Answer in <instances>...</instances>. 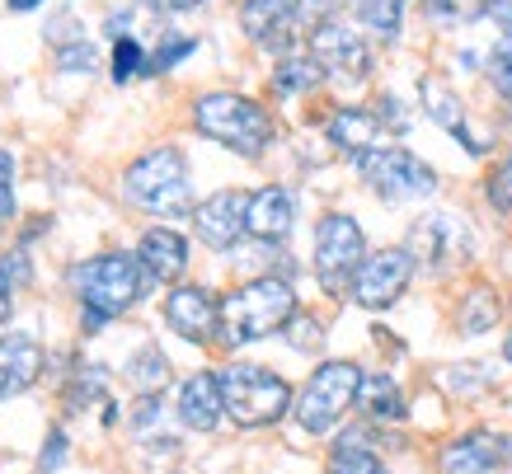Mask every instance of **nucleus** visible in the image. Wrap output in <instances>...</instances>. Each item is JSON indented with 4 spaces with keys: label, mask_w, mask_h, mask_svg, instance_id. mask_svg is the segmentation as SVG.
<instances>
[{
    "label": "nucleus",
    "mask_w": 512,
    "mask_h": 474,
    "mask_svg": "<svg viewBox=\"0 0 512 474\" xmlns=\"http://www.w3.org/2000/svg\"><path fill=\"white\" fill-rule=\"evenodd\" d=\"M43 0H10V10H38Z\"/></svg>",
    "instance_id": "42"
},
{
    "label": "nucleus",
    "mask_w": 512,
    "mask_h": 474,
    "mask_svg": "<svg viewBox=\"0 0 512 474\" xmlns=\"http://www.w3.org/2000/svg\"><path fill=\"white\" fill-rule=\"evenodd\" d=\"M353 165L362 174V184L386 202H419L437 193V169L423 165L419 155L404 151V146H376V151L357 155Z\"/></svg>",
    "instance_id": "7"
},
{
    "label": "nucleus",
    "mask_w": 512,
    "mask_h": 474,
    "mask_svg": "<svg viewBox=\"0 0 512 474\" xmlns=\"http://www.w3.org/2000/svg\"><path fill=\"white\" fill-rule=\"evenodd\" d=\"M508 460V442L489 428H475V432H461L442 446L437 456V474H498Z\"/></svg>",
    "instance_id": "14"
},
{
    "label": "nucleus",
    "mask_w": 512,
    "mask_h": 474,
    "mask_svg": "<svg viewBox=\"0 0 512 474\" xmlns=\"http://www.w3.org/2000/svg\"><path fill=\"white\" fill-rule=\"evenodd\" d=\"M325 80V71H320V62H315L311 52H292V57H282L278 71H273V90L278 94H306L315 90Z\"/></svg>",
    "instance_id": "26"
},
{
    "label": "nucleus",
    "mask_w": 512,
    "mask_h": 474,
    "mask_svg": "<svg viewBox=\"0 0 512 474\" xmlns=\"http://www.w3.org/2000/svg\"><path fill=\"white\" fill-rule=\"evenodd\" d=\"M484 198H489V207H494V212H512V155L494 169V174H489Z\"/></svg>",
    "instance_id": "35"
},
{
    "label": "nucleus",
    "mask_w": 512,
    "mask_h": 474,
    "mask_svg": "<svg viewBox=\"0 0 512 474\" xmlns=\"http://www.w3.org/2000/svg\"><path fill=\"white\" fill-rule=\"evenodd\" d=\"M193 52H198V38H170V43H165L156 57L146 62V76H160V71H170V66H179L184 57H193Z\"/></svg>",
    "instance_id": "34"
},
{
    "label": "nucleus",
    "mask_w": 512,
    "mask_h": 474,
    "mask_svg": "<svg viewBox=\"0 0 512 474\" xmlns=\"http://www.w3.org/2000/svg\"><path fill=\"white\" fill-rule=\"evenodd\" d=\"M423 10H428V19L456 29V24H475L480 15H489V0H423Z\"/></svg>",
    "instance_id": "28"
},
{
    "label": "nucleus",
    "mask_w": 512,
    "mask_h": 474,
    "mask_svg": "<svg viewBox=\"0 0 512 474\" xmlns=\"http://www.w3.org/2000/svg\"><path fill=\"white\" fill-rule=\"evenodd\" d=\"M249 198L245 188H221L212 198H202L193 207V230H198V240L207 249H235L240 240L249 235Z\"/></svg>",
    "instance_id": "12"
},
{
    "label": "nucleus",
    "mask_w": 512,
    "mask_h": 474,
    "mask_svg": "<svg viewBox=\"0 0 512 474\" xmlns=\"http://www.w3.org/2000/svg\"><path fill=\"white\" fill-rule=\"evenodd\" d=\"M292 221H296V202L282 184H268L249 198V235H254V240L278 245V240L292 235Z\"/></svg>",
    "instance_id": "20"
},
{
    "label": "nucleus",
    "mask_w": 512,
    "mask_h": 474,
    "mask_svg": "<svg viewBox=\"0 0 512 474\" xmlns=\"http://www.w3.org/2000/svg\"><path fill=\"white\" fill-rule=\"evenodd\" d=\"M489 15L503 24V33H512V0H489Z\"/></svg>",
    "instance_id": "39"
},
{
    "label": "nucleus",
    "mask_w": 512,
    "mask_h": 474,
    "mask_svg": "<svg viewBox=\"0 0 512 474\" xmlns=\"http://www.w3.org/2000/svg\"><path fill=\"white\" fill-rule=\"evenodd\" d=\"M404 249L414 254V263H423V268L442 273V268H456V263L470 259L475 235H470V226L461 221V216L433 212V216H419V221H414V230H409V245H404Z\"/></svg>",
    "instance_id": "10"
},
{
    "label": "nucleus",
    "mask_w": 512,
    "mask_h": 474,
    "mask_svg": "<svg viewBox=\"0 0 512 474\" xmlns=\"http://www.w3.org/2000/svg\"><path fill=\"white\" fill-rule=\"evenodd\" d=\"M419 99H423V113H428V118H433V123L447 132V137L461 141L470 155H484V151H489V141L470 132V113H466V104H461V94L451 90L447 80L423 76L419 80Z\"/></svg>",
    "instance_id": "16"
},
{
    "label": "nucleus",
    "mask_w": 512,
    "mask_h": 474,
    "mask_svg": "<svg viewBox=\"0 0 512 474\" xmlns=\"http://www.w3.org/2000/svg\"><path fill=\"white\" fill-rule=\"evenodd\" d=\"M193 127H198L207 141H217L226 151L245 155V160H259L273 141V113H268L259 99H245V94L217 90V94H202L193 104Z\"/></svg>",
    "instance_id": "3"
},
{
    "label": "nucleus",
    "mask_w": 512,
    "mask_h": 474,
    "mask_svg": "<svg viewBox=\"0 0 512 474\" xmlns=\"http://www.w3.org/2000/svg\"><path fill=\"white\" fill-rule=\"evenodd\" d=\"M503 357H508V362H512V334L503 338Z\"/></svg>",
    "instance_id": "43"
},
{
    "label": "nucleus",
    "mask_w": 512,
    "mask_h": 474,
    "mask_svg": "<svg viewBox=\"0 0 512 474\" xmlns=\"http://www.w3.org/2000/svg\"><path fill=\"white\" fill-rule=\"evenodd\" d=\"M146 268H141L137 254H99V259H85L80 268H71V287H76L80 306H85V329H99V324L118 320L123 310H132L146 291Z\"/></svg>",
    "instance_id": "2"
},
{
    "label": "nucleus",
    "mask_w": 512,
    "mask_h": 474,
    "mask_svg": "<svg viewBox=\"0 0 512 474\" xmlns=\"http://www.w3.org/2000/svg\"><path fill=\"white\" fill-rule=\"evenodd\" d=\"M357 390H362V367L357 362H320L292 404L296 428L311 432V437H325L329 428L343 423V413L357 409Z\"/></svg>",
    "instance_id": "6"
},
{
    "label": "nucleus",
    "mask_w": 512,
    "mask_h": 474,
    "mask_svg": "<svg viewBox=\"0 0 512 474\" xmlns=\"http://www.w3.org/2000/svg\"><path fill=\"white\" fill-rule=\"evenodd\" d=\"M503 320V301H498L494 287H470L466 296H461V306H456V329H461V338H480L489 334L494 324Z\"/></svg>",
    "instance_id": "24"
},
{
    "label": "nucleus",
    "mask_w": 512,
    "mask_h": 474,
    "mask_svg": "<svg viewBox=\"0 0 512 474\" xmlns=\"http://www.w3.org/2000/svg\"><path fill=\"white\" fill-rule=\"evenodd\" d=\"M221 418H226V404H221L217 371H193L179 385V423L193 432H217Z\"/></svg>",
    "instance_id": "17"
},
{
    "label": "nucleus",
    "mask_w": 512,
    "mask_h": 474,
    "mask_svg": "<svg viewBox=\"0 0 512 474\" xmlns=\"http://www.w3.org/2000/svg\"><path fill=\"white\" fill-rule=\"evenodd\" d=\"M282 334H287V343H292L296 352H315L320 343H325V324L315 320V315H296Z\"/></svg>",
    "instance_id": "33"
},
{
    "label": "nucleus",
    "mask_w": 512,
    "mask_h": 474,
    "mask_svg": "<svg viewBox=\"0 0 512 474\" xmlns=\"http://www.w3.org/2000/svg\"><path fill=\"white\" fill-rule=\"evenodd\" d=\"M221 381V404L235 428H273L282 413H292L296 395L278 371L254 367V362H231L217 371Z\"/></svg>",
    "instance_id": "5"
},
{
    "label": "nucleus",
    "mask_w": 512,
    "mask_h": 474,
    "mask_svg": "<svg viewBox=\"0 0 512 474\" xmlns=\"http://www.w3.org/2000/svg\"><path fill=\"white\" fill-rule=\"evenodd\" d=\"M357 24L372 33L376 43H395L404 24V0H357Z\"/></svg>",
    "instance_id": "25"
},
{
    "label": "nucleus",
    "mask_w": 512,
    "mask_h": 474,
    "mask_svg": "<svg viewBox=\"0 0 512 474\" xmlns=\"http://www.w3.org/2000/svg\"><path fill=\"white\" fill-rule=\"evenodd\" d=\"M141 5H151L160 15H184V10H198L202 0H141Z\"/></svg>",
    "instance_id": "38"
},
{
    "label": "nucleus",
    "mask_w": 512,
    "mask_h": 474,
    "mask_svg": "<svg viewBox=\"0 0 512 474\" xmlns=\"http://www.w3.org/2000/svg\"><path fill=\"white\" fill-rule=\"evenodd\" d=\"M489 85H494L503 99H512V33H503L498 38V47H494V57H489Z\"/></svg>",
    "instance_id": "31"
},
{
    "label": "nucleus",
    "mask_w": 512,
    "mask_h": 474,
    "mask_svg": "<svg viewBox=\"0 0 512 474\" xmlns=\"http://www.w3.org/2000/svg\"><path fill=\"white\" fill-rule=\"evenodd\" d=\"M146 62H151V57H146V47L137 43V38H118V43H113V80H118V85H123V80H132V76H141V71H146Z\"/></svg>",
    "instance_id": "29"
},
{
    "label": "nucleus",
    "mask_w": 512,
    "mask_h": 474,
    "mask_svg": "<svg viewBox=\"0 0 512 474\" xmlns=\"http://www.w3.org/2000/svg\"><path fill=\"white\" fill-rule=\"evenodd\" d=\"M62 451H66V432H62V428H52V451H47L43 470H52V465H57V460H62Z\"/></svg>",
    "instance_id": "40"
},
{
    "label": "nucleus",
    "mask_w": 512,
    "mask_h": 474,
    "mask_svg": "<svg viewBox=\"0 0 512 474\" xmlns=\"http://www.w3.org/2000/svg\"><path fill=\"white\" fill-rule=\"evenodd\" d=\"M325 137L329 146H339L343 155H367L381 146V137H386V127H381V118H376V108H353L343 104L334 108V118L325 123Z\"/></svg>",
    "instance_id": "18"
},
{
    "label": "nucleus",
    "mask_w": 512,
    "mask_h": 474,
    "mask_svg": "<svg viewBox=\"0 0 512 474\" xmlns=\"http://www.w3.org/2000/svg\"><path fill=\"white\" fill-rule=\"evenodd\" d=\"M357 409L367 423H400L404 413V390L390 371H362V390H357Z\"/></svg>",
    "instance_id": "22"
},
{
    "label": "nucleus",
    "mask_w": 512,
    "mask_h": 474,
    "mask_svg": "<svg viewBox=\"0 0 512 474\" xmlns=\"http://www.w3.org/2000/svg\"><path fill=\"white\" fill-rule=\"evenodd\" d=\"M43 376V348L29 334H15L0 343V404L15 399L19 390H29Z\"/></svg>",
    "instance_id": "21"
},
{
    "label": "nucleus",
    "mask_w": 512,
    "mask_h": 474,
    "mask_svg": "<svg viewBox=\"0 0 512 474\" xmlns=\"http://www.w3.org/2000/svg\"><path fill=\"white\" fill-rule=\"evenodd\" d=\"M123 198L151 216H188L193 212V179L179 146H156L137 155L123 174Z\"/></svg>",
    "instance_id": "4"
},
{
    "label": "nucleus",
    "mask_w": 512,
    "mask_h": 474,
    "mask_svg": "<svg viewBox=\"0 0 512 474\" xmlns=\"http://www.w3.org/2000/svg\"><path fill=\"white\" fill-rule=\"evenodd\" d=\"M127 376H132V385H137L141 395H160V385L170 381V357L160 348H141L137 357H132Z\"/></svg>",
    "instance_id": "27"
},
{
    "label": "nucleus",
    "mask_w": 512,
    "mask_h": 474,
    "mask_svg": "<svg viewBox=\"0 0 512 474\" xmlns=\"http://www.w3.org/2000/svg\"><path fill=\"white\" fill-rule=\"evenodd\" d=\"M343 5H357V0H296V24H306V29L334 24L343 15Z\"/></svg>",
    "instance_id": "32"
},
{
    "label": "nucleus",
    "mask_w": 512,
    "mask_h": 474,
    "mask_svg": "<svg viewBox=\"0 0 512 474\" xmlns=\"http://www.w3.org/2000/svg\"><path fill=\"white\" fill-rule=\"evenodd\" d=\"M489 371L480 367V362H470V367H447L442 371V385H447L451 395H480V390H489Z\"/></svg>",
    "instance_id": "30"
},
{
    "label": "nucleus",
    "mask_w": 512,
    "mask_h": 474,
    "mask_svg": "<svg viewBox=\"0 0 512 474\" xmlns=\"http://www.w3.org/2000/svg\"><path fill=\"white\" fill-rule=\"evenodd\" d=\"M10 320V282H5V277H0V324Z\"/></svg>",
    "instance_id": "41"
},
{
    "label": "nucleus",
    "mask_w": 512,
    "mask_h": 474,
    "mask_svg": "<svg viewBox=\"0 0 512 474\" xmlns=\"http://www.w3.org/2000/svg\"><path fill=\"white\" fill-rule=\"evenodd\" d=\"M376 118H381L386 132H404V127H409V113H404V104L395 94H381V99H376Z\"/></svg>",
    "instance_id": "36"
},
{
    "label": "nucleus",
    "mask_w": 512,
    "mask_h": 474,
    "mask_svg": "<svg viewBox=\"0 0 512 474\" xmlns=\"http://www.w3.org/2000/svg\"><path fill=\"white\" fill-rule=\"evenodd\" d=\"M137 259H141V268H146L151 282H179L188 268V240L170 226H151L141 235Z\"/></svg>",
    "instance_id": "19"
},
{
    "label": "nucleus",
    "mask_w": 512,
    "mask_h": 474,
    "mask_svg": "<svg viewBox=\"0 0 512 474\" xmlns=\"http://www.w3.org/2000/svg\"><path fill=\"white\" fill-rule=\"evenodd\" d=\"M296 320V291L287 277H249L235 291L221 296V343L226 348H245L268 334H282Z\"/></svg>",
    "instance_id": "1"
},
{
    "label": "nucleus",
    "mask_w": 512,
    "mask_h": 474,
    "mask_svg": "<svg viewBox=\"0 0 512 474\" xmlns=\"http://www.w3.org/2000/svg\"><path fill=\"white\" fill-rule=\"evenodd\" d=\"M367 259V235L348 212H329L315 226V277L329 296H353V277Z\"/></svg>",
    "instance_id": "8"
},
{
    "label": "nucleus",
    "mask_w": 512,
    "mask_h": 474,
    "mask_svg": "<svg viewBox=\"0 0 512 474\" xmlns=\"http://www.w3.org/2000/svg\"><path fill=\"white\" fill-rule=\"evenodd\" d=\"M329 474H390V465L376 456V446L367 432H343L329 446Z\"/></svg>",
    "instance_id": "23"
},
{
    "label": "nucleus",
    "mask_w": 512,
    "mask_h": 474,
    "mask_svg": "<svg viewBox=\"0 0 512 474\" xmlns=\"http://www.w3.org/2000/svg\"><path fill=\"white\" fill-rule=\"evenodd\" d=\"M414 273H419V263H414V254H409L404 245L376 249V254L362 259V268H357V277H353V301L362 310L395 306V301L404 296V287L414 282Z\"/></svg>",
    "instance_id": "9"
},
{
    "label": "nucleus",
    "mask_w": 512,
    "mask_h": 474,
    "mask_svg": "<svg viewBox=\"0 0 512 474\" xmlns=\"http://www.w3.org/2000/svg\"><path fill=\"white\" fill-rule=\"evenodd\" d=\"M165 324L184 343H212L221 338V301L207 287H174L165 296Z\"/></svg>",
    "instance_id": "13"
},
{
    "label": "nucleus",
    "mask_w": 512,
    "mask_h": 474,
    "mask_svg": "<svg viewBox=\"0 0 512 474\" xmlns=\"http://www.w3.org/2000/svg\"><path fill=\"white\" fill-rule=\"evenodd\" d=\"M240 29L249 33V43L292 57V47H296V0H245V5H240Z\"/></svg>",
    "instance_id": "15"
},
{
    "label": "nucleus",
    "mask_w": 512,
    "mask_h": 474,
    "mask_svg": "<svg viewBox=\"0 0 512 474\" xmlns=\"http://www.w3.org/2000/svg\"><path fill=\"white\" fill-rule=\"evenodd\" d=\"M5 216H10V212H5V207H0V221H5Z\"/></svg>",
    "instance_id": "44"
},
{
    "label": "nucleus",
    "mask_w": 512,
    "mask_h": 474,
    "mask_svg": "<svg viewBox=\"0 0 512 474\" xmlns=\"http://www.w3.org/2000/svg\"><path fill=\"white\" fill-rule=\"evenodd\" d=\"M306 52H311L315 62H320V71L334 80H348V85H362V80L372 76V47H367V38L357 29H348V24H320V29H311V43H306Z\"/></svg>",
    "instance_id": "11"
},
{
    "label": "nucleus",
    "mask_w": 512,
    "mask_h": 474,
    "mask_svg": "<svg viewBox=\"0 0 512 474\" xmlns=\"http://www.w3.org/2000/svg\"><path fill=\"white\" fill-rule=\"evenodd\" d=\"M90 66H94V47L90 43L62 47V71H90Z\"/></svg>",
    "instance_id": "37"
}]
</instances>
